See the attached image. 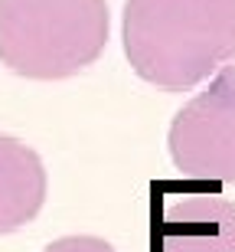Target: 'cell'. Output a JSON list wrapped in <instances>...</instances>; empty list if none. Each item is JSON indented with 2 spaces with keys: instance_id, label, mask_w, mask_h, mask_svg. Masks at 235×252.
<instances>
[{
  "instance_id": "3957f363",
  "label": "cell",
  "mask_w": 235,
  "mask_h": 252,
  "mask_svg": "<svg viewBox=\"0 0 235 252\" xmlns=\"http://www.w3.org/2000/svg\"><path fill=\"white\" fill-rule=\"evenodd\" d=\"M167 144L180 177L235 184V65L173 115Z\"/></svg>"
},
{
  "instance_id": "277c9868",
  "label": "cell",
  "mask_w": 235,
  "mask_h": 252,
  "mask_svg": "<svg viewBox=\"0 0 235 252\" xmlns=\"http://www.w3.org/2000/svg\"><path fill=\"white\" fill-rule=\"evenodd\" d=\"M154 252H235V203L189 193L154 223Z\"/></svg>"
},
{
  "instance_id": "8992f818",
  "label": "cell",
  "mask_w": 235,
  "mask_h": 252,
  "mask_svg": "<svg viewBox=\"0 0 235 252\" xmlns=\"http://www.w3.org/2000/svg\"><path fill=\"white\" fill-rule=\"evenodd\" d=\"M43 252H114L111 243H104L98 236H62L56 243H49Z\"/></svg>"
},
{
  "instance_id": "5b68a950",
  "label": "cell",
  "mask_w": 235,
  "mask_h": 252,
  "mask_svg": "<svg viewBox=\"0 0 235 252\" xmlns=\"http://www.w3.org/2000/svg\"><path fill=\"white\" fill-rule=\"evenodd\" d=\"M46 203V167L29 144L0 134V236L36 220Z\"/></svg>"
},
{
  "instance_id": "7a4b0ae2",
  "label": "cell",
  "mask_w": 235,
  "mask_h": 252,
  "mask_svg": "<svg viewBox=\"0 0 235 252\" xmlns=\"http://www.w3.org/2000/svg\"><path fill=\"white\" fill-rule=\"evenodd\" d=\"M108 43L104 0H0V63L23 79H69Z\"/></svg>"
},
{
  "instance_id": "6da1fadb",
  "label": "cell",
  "mask_w": 235,
  "mask_h": 252,
  "mask_svg": "<svg viewBox=\"0 0 235 252\" xmlns=\"http://www.w3.org/2000/svg\"><path fill=\"white\" fill-rule=\"evenodd\" d=\"M121 39L144 82L186 92L235 59V0H128Z\"/></svg>"
}]
</instances>
